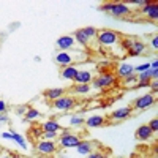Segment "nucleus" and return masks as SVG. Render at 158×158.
<instances>
[{
    "instance_id": "obj_1",
    "label": "nucleus",
    "mask_w": 158,
    "mask_h": 158,
    "mask_svg": "<svg viewBox=\"0 0 158 158\" xmlns=\"http://www.w3.org/2000/svg\"><path fill=\"white\" fill-rule=\"evenodd\" d=\"M79 142H81V136L73 135L70 130H63V133H60L57 146H60L62 149H76Z\"/></svg>"
},
{
    "instance_id": "obj_2",
    "label": "nucleus",
    "mask_w": 158,
    "mask_h": 158,
    "mask_svg": "<svg viewBox=\"0 0 158 158\" xmlns=\"http://www.w3.org/2000/svg\"><path fill=\"white\" fill-rule=\"evenodd\" d=\"M97 38H98V43H100L101 46H106V48L114 46V44H117L118 41H120V36H118V33L114 32V30H111V29L98 30Z\"/></svg>"
},
{
    "instance_id": "obj_3",
    "label": "nucleus",
    "mask_w": 158,
    "mask_h": 158,
    "mask_svg": "<svg viewBox=\"0 0 158 158\" xmlns=\"http://www.w3.org/2000/svg\"><path fill=\"white\" fill-rule=\"evenodd\" d=\"M117 81L115 74L109 73V71H103L100 73V76L94 77V81H92L90 87H95V89H106V87H111L114 82Z\"/></svg>"
},
{
    "instance_id": "obj_4",
    "label": "nucleus",
    "mask_w": 158,
    "mask_h": 158,
    "mask_svg": "<svg viewBox=\"0 0 158 158\" xmlns=\"http://www.w3.org/2000/svg\"><path fill=\"white\" fill-rule=\"evenodd\" d=\"M76 54H79V51H59L54 60L57 65H60V67H68V65H73V62L76 60Z\"/></svg>"
},
{
    "instance_id": "obj_5",
    "label": "nucleus",
    "mask_w": 158,
    "mask_h": 158,
    "mask_svg": "<svg viewBox=\"0 0 158 158\" xmlns=\"http://www.w3.org/2000/svg\"><path fill=\"white\" fill-rule=\"evenodd\" d=\"M56 46L59 51H77V43L73 35H62L57 38Z\"/></svg>"
},
{
    "instance_id": "obj_6",
    "label": "nucleus",
    "mask_w": 158,
    "mask_h": 158,
    "mask_svg": "<svg viewBox=\"0 0 158 158\" xmlns=\"http://www.w3.org/2000/svg\"><path fill=\"white\" fill-rule=\"evenodd\" d=\"M74 106H76V101H74V98L67 97V95H63V97H60L59 100L52 101V108H54L56 111H60V112L71 111Z\"/></svg>"
},
{
    "instance_id": "obj_7",
    "label": "nucleus",
    "mask_w": 158,
    "mask_h": 158,
    "mask_svg": "<svg viewBox=\"0 0 158 158\" xmlns=\"http://www.w3.org/2000/svg\"><path fill=\"white\" fill-rule=\"evenodd\" d=\"M155 104V94H146V95H141L139 98H136L135 100V103H133V109H141V111H144V109H149V108H152Z\"/></svg>"
},
{
    "instance_id": "obj_8",
    "label": "nucleus",
    "mask_w": 158,
    "mask_h": 158,
    "mask_svg": "<svg viewBox=\"0 0 158 158\" xmlns=\"http://www.w3.org/2000/svg\"><path fill=\"white\" fill-rule=\"evenodd\" d=\"M36 150L43 155H54L57 152V142L56 141H46L41 139L36 142Z\"/></svg>"
},
{
    "instance_id": "obj_9",
    "label": "nucleus",
    "mask_w": 158,
    "mask_h": 158,
    "mask_svg": "<svg viewBox=\"0 0 158 158\" xmlns=\"http://www.w3.org/2000/svg\"><path fill=\"white\" fill-rule=\"evenodd\" d=\"M130 13H131V10H130L128 3H125V2H112V8L109 11V15H112L115 18H125V16L130 15Z\"/></svg>"
},
{
    "instance_id": "obj_10",
    "label": "nucleus",
    "mask_w": 158,
    "mask_h": 158,
    "mask_svg": "<svg viewBox=\"0 0 158 158\" xmlns=\"http://www.w3.org/2000/svg\"><path fill=\"white\" fill-rule=\"evenodd\" d=\"M141 13L142 15H146L149 19L152 21H156L158 19V3L156 2H147L141 8Z\"/></svg>"
},
{
    "instance_id": "obj_11",
    "label": "nucleus",
    "mask_w": 158,
    "mask_h": 158,
    "mask_svg": "<svg viewBox=\"0 0 158 158\" xmlns=\"http://www.w3.org/2000/svg\"><path fill=\"white\" fill-rule=\"evenodd\" d=\"M146 51H147V46L144 44L141 40H133L131 49L127 51V54H128V57H139V56H142Z\"/></svg>"
},
{
    "instance_id": "obj_12",
    "label": "nucleus",
    "mask_w": 158,
    "mask_h": 158,
    "mask_svg": "<svg viewBox=\"0 0 158 158\" xmlns=\"http://www.w3.org/2000/svg\"><path fill=\"white\" fill-rule=\"evenodd\" d=\"M133 73H135V67H133V65H131V63H127V62H122V63L117 67V70H115V77L125 79L127 76L133 74Z\"/></svg>"
},
{
    "instance_id": "obj_13",
    "label": "nucleus",
    "mask_w": 158,
    "mask_h": 158,
    "mask_svg": "<svg viewBox=\"0 0 158 158\" xmlns=\"http://www.w3.org/2000/svg\"><path fill=\"white\" fill-rule=\"evenodd\" d=\"M94 147H95V144L92 142V141H87V139H81V142L77 144V147H76V152L79 155H82V156H87L89 153L94 152Z\"/></svg>"
},
{
    "instance_id": "obj_14",
    "label": "nucleus",
    "mask_w": 158,
    "mask_h": 158,
    "mask_svg": "<svg viewBox=\"0 0 158 158\" xmlns=\"http://www.w3.org/2000/svg\"><path fill=\"white\" fill-rule=\"evenodd\" d=\"M131 114H133V108H131V106L118 108V109H115L111 114V118H112V120H125V118H128Z\"/></svg>"
},
{
    "instance_id": "obj_15",
    "label": "nucleus",
    "mask_w": 158,
    "mask_h": 158,
    "mask_svg": "<svg viewBox=\"0 0 158 158\" xmlns=\"http://www.w3.org/2000/svg\"><path fill=\"white\" fill-rule=\"evenodd\" d=\"M104 123H106V118H104L103 115H90V117L85 118V122H84V125L87 128H100Z\"/></svg>"
},
{
    "instance_id": "obj_16",
    "label": "nucleus",
    "mask_w": 158,
    "mask_h": 158,
    "mask_svg": "<svg viewBox=\"0 0 158 158\" xmlns=\"http://www.w3.org/2000/svg\"><path fill=\"white\" fill-rule=\"evenodd\" d=\"M152 135H153V131L149 128V125L146 123V125H139V128L136 130V139L138 141H149L150 138H152Z\"/></svg>"
},
{
    "instance_id": "obj_17",
    "label": "nucleus",
    "mask_w": 158,
    "mask_h": 158,
    "mask_svg": "<svg viewBox=\"0 0 158 158\" xmlns=\"http://www.w3.org/2000/svg\"><path fill=\"white\" fill-rule=\"evenodd\" d=\"M43 95H44V98H48L51 101H56V100H59L60 97L65 95V89H62V87H52V89L44 90Z\"/></svg>"
},
{
    "instance_id": "obj_18",
    "label": "nucleus",
    "mask_w": 158,
    "mask_h": 158,
    "mask_svg": "<svg viewBox=\"0 0 158 158\" xmlns=\"http://www.w3.org/2000/svg\"><path fill=\"white\" fill-rule=\"evenodd\" d=\"M94 81V74L87 70H79L76 77H74V82L76 84H90Z\"/></svg>"
},
{
    "instance_id": "obj_19",
    "label": "nucleus",
    "mask_w": 158,
    "mask_h": 158,
    "mask_svg": "<svg viewBox=\"0 0 158 158\" xmlns=\"http://www.w3.org/2000/svg\"><path fill=\"white\" fill-rule=\"evenodd\" d=\"M77 71H79V70L74 67V65H68V67H63V68H62L60 76H62L63 79H68V81H74Z\"/></svg>"
},
{
    "instance_id": "obj_20",
    "label": "nucleus",
    "mask_w": 158,
    "mask_h": 158,
    "mask_svg": "<svg viewBox=\"0 0 158 158\" xmlns=\"http://www.w3.org/2000/svg\"><path fill=\"white\" fill-rule=\"evenodd\" d=\"M41 128H43V131H52V133H59V131H62L63 128H62V125L57 122V120H46L43 125H41Z\"/></svg>"
},
{
    "instance_id": "obj_21",
    "label": "nucleus",
    "mask_w": 158,
    "mask_h": 158,
    "mask_svg": "<svg viewBox=\"0 0 158 158\" xmlns=\"http://www.w3.org/2000/svg\"><path fill=\"white\" fill-rule=\"evenodd\" d=\"M73 38L76 40V43H77V44H81L82 48H87V46L90 44V40L82 33V30H81V29H77L76 32H73Z\"/></svg>"
},
{
    "instance_id": "obj_22",
    "label": "nucleus",
    "mask_w": 158,
    "mask_h": 158,
    "mask_svg": "<svg viewBox=\"0 0 158 158\" xmlns=\"http://www.w3.org/2000/svg\"><path fill=\"white\" fill-rule=\"evenodd\" d=\"M10 133H11V141H13V142H16L19 147H22V149H25V150L29 149L27 141H25V138H24L21 133H16V131H10Z\"/></svg>"
},
{
    "instance_id": "obj_23",
    "label": "nucleus",
    "mask_w": 158,
    "mask_h": 158,
    "mask_svg": "<svg viewBox=\"0 0 158 158\" xmlns=\"http://www.w3.org/2000/svg\"><path fill=\"white\" fill-rule=\"evenodd\" d=\"M40 117H41V112H40L38 109L29 108L27 112H25V115H24V120H25V122H33L35 118H40Z\"/></svg>"
},
{
    "instance_id": "obj_24",
    "label": "nucleus",
    "mask_w": 158,
    "mask_h": 158,
    "mask_svg": "<svg viewBox=\"0 0 158 158\" xmlns=\"http://www.w3.org/2000/svg\"><path fill=\"white\" fill-rule=\"evenodd\" d=\"M136 84H138V74H130V76H127L123 81H122V85L123 87H128V89H131V87H136Z\"/></svg>"
},
{
    "instance_id": "obj_25",
    "label": "nucleus",
    "mask_w": 158,
    "mask_h": 158,
    "mask_svg": "<svg viewBox=\"0 0 158 158\" xmlns=\"http://www.w3.org/2000/svg\"><path fill=\"white\" fill-rule=\"evenodd\" d=\"M81 30H82V33H84L89 40L97 38V35H98V29L94 27V25H87V27H84V29H81Z\"/></svg>"
},
{
    "instance_id": "obj_26",
    "label": "nucleus",
    "mask_w": 158,
    "mask_h": 158,
    "mask_svg": "<svg viewBox=\"0 0 158 158\" xmlns=\"http://www.w3.org/2000/svg\"><path fill=\"white\" fill-rule=\"evenodd\" d=\"M84 122H85V118H84V117H81L79 114H74V115H71V117H70V125H71V127L79 128V127H82V125H84Z\"/></svg>"
},
{
    "instance_id": "obj_27",
    "label": "nucleus",
    "mask_w": 158,
    "mask_h": 158,
    "mask_svg": "<svg viewBox=\"0 0 158 158\" xmlns=\"http://www.w3.org/2000/svg\"><path fill=\"white\" fill-rule=\"evenodd\" d=\"M90 84H76L74 87H73V90L76 92V94H79V95H85V94H89L90 92Z\"/></svg>"
},
{
    "instance_id": "obj_28",
    "label": "nucleus",
    "mask_w": 158,
    "mask_h": 158,
    "mask_svg": "<svg viewBox=\"0 0 158 158\" xmlns=\"http://www.w3.org/2000/svg\"><path fill=\"white\" fill-rule=\"evenodd\" d=\"M131 44H133V40H131V38H122L120 40V48L125 49V51H130Z\"/></svg>"
},
{
    "instance_id": "obj_29",
    "label": "nucleus",
    "mask_w": 158,
    "mask_h": 158,
    "mask_svg": "<svg viewBox=\"0 0 158 158\" xmlns=\"http://www.w3.org/2000/svg\"><path fill=\"white\" fill-rule=\"evenodd\" d=\"M147 70H150V63H141V65H138V67H135V74L144 73Z\"/></svg>"
},
{
    "instance_id": "obj_30",
    "label": "nucleus",
    "mask_w": 158,
    "mask_h": 158,
    "mask_svg": "<svg viewBox=\"0 0 158 158\" xmlns=\"http://www.w3.org/2000/svg\"><path fill=\"white\" fill-rule=\"evenodd\" d=\"M30 131H32V135H33V138H35V139H40V138H43V133H44L41 127H35V128H32Z\"/></svg>"
},
{
    "instance_id": "obj_31",
    "label": "nucleus",
    "mask_w": 158,
    "mask_h": 158,
    "mask_svg": "<svg viewBox=\"0 0 158 158\" xmlns=\"http://www.w3.org/2000/svg\"><path fill=\"white\" fill-rule=\"evenodd\" d=\"M147 125H149V128L153 131V133H156V131H158V118H156V117H153Z\"/></svg>"
},
{
    "instance_id": "obj_32",
    "label": "nucleus",
    "mask_w": 158,
    "mask_h": 158,
    "mask_svg": "<svg viewBox=\"0 0 158 158\" xmlns=\"http://www.w3.org/2000/svg\"><path fill=\"white\" fill-rule=\"evenodd\" d=\"M138 81H152L149 70H147V71H144V73H139V74H138Z\"/></svg>"
},
{
    "instance_id": "obj_33",
    "label": "nucleus",
    "mask_w": 158,
    "mask_h": 158,
    "mask_svg": "<svg viewBox=\"0 0 158 158\" xmlns=\"http://www.w3.org/2000/svg\"><path fill=\"white\" fill-rule=\"evenodd\" d=\"M57 135H59V133H52V131H44V133H43V139H46V141H54V139L57 138Z\"/></svg>"
},
{
    "instance_id": "obj_34",
    "label": "nucleus",
    "mask_w": 158,
    "mask_h": 158,
    "mask_svg": "<svg viewBox=\"0 0 158 158\" xmlns=\"http://www.w3.org/2000/svg\"><path fill=\"white\" fill-rule=\"evenodd\" d=\"M111 8H112V2L101 3V5L98 6V10H100V11H104V13H109V11H111Z\"/></svg>"
},
{
    "instance_id": "obj_35",
    "label": "nucleus",
    "mask_w": 158,
    "mask_h": 158,
    "mask_svg": "<svg viewBox=\"0 0 158 158\" xmlns=\"http://www.w3.org/2000/svg\"><path fill=\"white\" fill-rule=\"evenodd\" d=\"M27 109H29V106H24V104H21V106H18V108L15 109V112H16L18 115H25Z\"/></svg>"
},
{
    "instance_id": "obj_36",
    "label": "nucleus",
    "mask_w": 158,
    "mask_h": 158,
    "mask_svg": "<svg viewBox=\"0 0 158 158\" xmlns=\"http://www.w3.org/2000/svg\"><path fill=\"white\" fill-rule=\"evenodd\" d=\"M146 87H150V81H138L135 89H146Z\"/></svg>"
},
{
    "instance_id": "obj_37",
    "label": "nucleus",
    "mask_w": 158,
    "mask_h": 158,
    "mask_svg": "<svg viewBox=\"0 0 158 158\" xmlns=\"http://www.w3.org/2000/svg\"><path fill=\"white\" fill-rule=\"evenodd\" d=\"M150 89H152V94H155V95H156V90H158V81H156V79L150 81Z\"/></svg>"
},
{
    "instance_id": "obj_38",
    "label": "nucleus",
    "mask_w": 158,
    "mask_h": 158,
    "mask_svg": "<svg viewBox=\"0 0 158 158\" xmlns=\"http://www.w3.org/2000/svg\"><path fill=\"white\" fill-rule=\"evenodd\" d=\"M87 158H106L101 152H92V153H89L87 155Z\"/></svg>"
},
{
    "instance_id": "obj_39",
    "label": "nucleus",
    "mask_w": 158,
    "mask_h": 158,
    "mask_svg": "<svg viewBox=\"0 0 158 158\" xmlns=\"http://www.w3.org/2000/svg\"><path fill=\"white\" fill-rule=\"evenodd\" d=\"M5 112H6V103L0 100V114H5Z\"/></svg>"
},
{
    "instance_id": "obj_40",
    "label": "nucleus",
    "mask_w": 158,
    "mask_h": 158,
    "mask_svg": "<svg viewBox=\"0 0 158 158\" xmlns=\"http://www.w3.org/2000/svg\"><path fill=\"white\" fill-rule=\"evenodd\" d=\"M150 44H152V48H153V49H158V36H156V35H155V36L152 38Z\"/></svg>"
},
{
    "instance_id": "obj_41",
    "label": "nucleus",
    "mask_w": 158,
    "mask_h": 158,
    "mask_svg": "<svg viewBox=\"0 0 158 158\" xmlns=\"http://www.w3.org/2000/svg\"><path fill=\"white\" fill-rule=\"evenodd\" d=\"M130 3H133V5H139V6H144L147 2H144V0H131Z\"/></svg>"
},
{
    "instance_id": "obj_42",
    "label": "nucleus",
    "mask_w": 158,
    "mask_h": 158,
    "mask_svg": "<svg viewBox=\"0 0 158 158\" xmlns=\"http://www.w3.org/2000/svg\"><path fill=\"white\" fill-rule=\"evenodd\" d=\"M149 73H150V77H152V81H153V79H156V77H158V70H149Z\"/></svg>"
},
{
    "instance_id": "obj_43",
    "label": "nucleus",
    "mask_w": 158,
    "mask_h": 158,
    "mask_svg": "<svg viewBox=\"0 0 158 158\" xmlns=\"http://www.w3.org/2000/svg\"><path fill=\"white\" fill-rule=\"evenodd\" d=\"M8 122V115L6 114H0V123H6Z\"/></svg>"
},
{
    "instance_id": "obj_44",
    "label": "nucleus",
    "mask_w": 158,
    "mask_h": 158,
    "mask_svg": "<svg viewBox=\"0 0 158 158\" xmlns=\"http://www.w3.org/2000/svg\"><path fill=\"white\" fill-rule=\"evenodd\" d=\"M150 70H158V60L153 59V62L150 63Z\"/></svg>"
},
{
    "instance_id": "obj_45",
    "label": "nucleus",
    "mask_w": 158,
    "mask_h": 158,
    "mask_svg": "<svg viewBox=\"0 0 158 158\" xmlns=\"http://www.w3.org/2000/svg\"><path fill=\"white\" fill-rule=\"evenodd\" d=\"M98 67H100V68H106V67H109V62H108V60H103V62L98 63Z\"/></svg>"
},
{
    "instance_id": "obj_46",
    "label": "nucleus",
    "mask_w": 158,
    "mask_h": 158,
    "mask_svg": "<svg viewBox=\"0 0 158 158\" xmlns=\"http://www.w3.org/2000/svg\"><path fill=\"white\" fill-rule=\"evenodd\" d=\"M2 138H3V139H11V133H10V131H3Z\"/></svg>"
},
{
    "instance_id": "obj_47",
    "label": "nucleus",
    "mask_w": 158,
    "mask_h": 158,
    "mask_svg": "<svg viewBox=\"0 0 158 158\" xmlns=\"http://www.w3.org/2000/svg\"><path fill=\"white\" fill-rule=\"evenodd\" d=\"M0 158H16V156L11 153H3V155H0Z\"/></svg>"
},
{
    "instance_id": "obj_48",
    "label": "nucleus",
    "mask_w": 158,
    "mask_h": 158,
    "mask_svg": "<svg viewBox=\"0 0 158 158\" xmlns=\"http://www.w3.org/2000/svg\"><path fill=\"white\" fill-rule=\"evenodd\" d=\"M33 60H35V62H41V57H40V56H35Z\"/></svg>"
},
{
    "instance_id": "obj_49",
    "label": "nucleus",
    "mask_w": 158,
    "mask_h": 158,
    "mask_svg": "<svg viewBox=\"0 0 158 158\" xmlns=\"http://www.w3.org/2000/svg\"><path fill=\"white\" fill-rule=\"evenodd\" d=\"M131 158H133V156H131Z\"/></svg>"
}]
</instances>
